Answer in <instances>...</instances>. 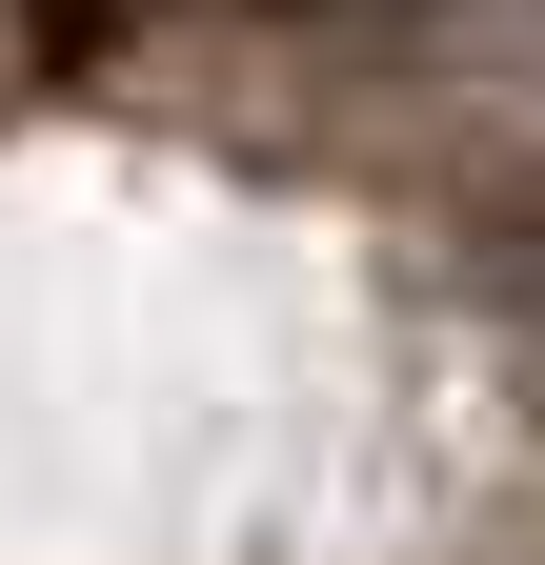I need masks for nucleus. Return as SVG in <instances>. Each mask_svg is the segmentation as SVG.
<instances>
[{
    "label": "nucleus",
    "mask_w": 545,
    "mask_h": 565,
    "mask_svg": "<svg viewBox=\"0 0 545 565\" xmlns=\"http://www.w3.org/2000/svg\"><path fill=\"white\" fill-rule=\"evenodd\" d=\"M485 303H505V343L545 364V202H505V223H485Z\"/></svg>",
    "instance_id": "nucleus-1"
}]
</instances>
